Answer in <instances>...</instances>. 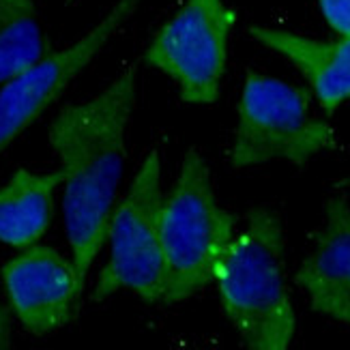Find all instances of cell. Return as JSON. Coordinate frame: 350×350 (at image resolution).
<instances>
[{
	"instance_id": "cell-13",
	"label": "cell",
	"mask_w": 350,
	"mask_h": 350,
	"mask_svg": "<svg viewBox=\"0 0 350 350\" xmlns=\"http://www.w3.org/2000/svg\"><path fill=\"white\" fill-rule=\"evenodd\" d=\"M327 26L336 35H350V0H316Z\"/></svg>"
},
{
	"instance_id": "cell-10",
	"label": "cell",
	"mask_w": 350,
	"mask_h": 350,
	"mask_svg": "<svg viewBox=\"0 0 350 350\" xmlns=\"http://www.w3.org/2000/svg\"><path fill=\"white\" fill-rule=\"evenodd\" d=\"M250 37L293 63L327 114L350 101V35L323 41L282 28L252 26Z\"/></svg>"
},
{
	"instance_id": "cell-9",
	"label": "cell",
	"mask_w": 350,
	"mask_h": 350,
	"mask_svg": "<svg viewBox=\"0 0 350 350\" xmlns=\"http://www.w3.org/2000/svg\"><path fill=\"white\" fill-rule=\"evenodd\" d=\"M295 282L314 312L350 327V204L344 196L327 200L323 226Z\"/></svg>"
},
{
	"instance_id": "cell-4",
	"label": "cell",
	"mask_w": 350,
	"mask_h": 350,
	"mask_svg": "<svg viewBox=\"0 0 350 350\" xmlns=\"http://www.w3.org/2000/svg\"><path fill=\"white\" fill-rule=\"evenodd\" d=\"M312 90L267 73L247 71L243 82L230 163L237 170L271 161L306 165L338 146V133L312 112Z\"/></svg>"
},
{
	"instance_id": "cell-5",
	"label": "cell",
	"mask_w": 350,
	"mask_h": 350,
	"mask_svg": "<svg viewBox=\"0 0 350 350\" xmlns=\"http://www.w3.org/2000/svg\"><path fill=\"white\" fill-rule=\"evenodd\" d=\"M161 211V163L157 150H150L135 172L131 187L112 211L105 241L110 243V256L90 299L99 303L118 291H129L146 303H163L165 256Z\"/></svg>"
},
{
	"instance_id": "cell-12",
	"label": "cell",
	"mask_w": 350,
	"mask_h": 350,
	"mask_svg": "<svg viewBox=\"0 0 350 350\" xmlns=\"http://www.w3.org/2000/svg\"><path fill=\"white\" fill-rule=\"evenodd\" d=\"M50 50L35 0H0V86L18 78Z\"/></svg>"
},
{
	"instance_id": "cell-7",
	"label": "cell",
	"mask_w": 350,
	"mask_h": 350,
	"mask_svg": "<svg viewBox=\"0 0 350 350\" xmlns=\"http://www.w3.org/2000/svg\"><path fill=\"white\" fill-rule=\"evenodd\" d=\"M142 0H116V5L84 37L63 50L48 52L33 67L0 88V155L33 127L45 110L63 97L71 82L93 63Z\"/></svg>"
},
{
	"instance_id": "cell-2",
	"label": "cell",
	"mask_w": 350,
	"mask_h": 350,
	"mask_svg": "<svg viewBox=\"0 0 350 350\" xmlns=\"http://www.w3.org/2000/svg\"><path fill=\"white\" fill-rule=\"evenodd\" d=\"M286 232L278 211L254 206L219 262L221 312L254 350H286L297 316L286 282Z\"/></svg>"
},
{
	"instance_id": "cell-1",
	"label": "cell",
	"mask_w": 350,
	"mask_h": 350,
	"mask_svg": "<svg viewBox=\"0 0 350 350\" xmlns=\"http://www.w3.org/2000/svg\"><path fill=\"white\" fill-rule=\"evenodd\" d=\"M138 93V67L129 65L99 95L69 103L52 120L48 140L63 172V215L80 282L108 241L127 155V127Z\"/></svg>"
},
{
	"instance_id": "cell-3",
	"label": "cell",
	"mask_w": 350,
	"mask_h": 350,
	"mask_svg": "<svg viewBox=\"0 0 350 350\" xmlns=\"http://www.w3.org/2000/svg\"><path fill=\"white\" fill-rule=\"evenodd\" d=\"M234 221L232 213L217 200L206 159L198 148H189L170 193L163 196L165 306L185 301L215 282L226 247L234 237Z\"/></svg>"
},
{
	"instance_id": "cell-15",
	"label": "cell",
	"mask_w": 350,
	"mask_h": 350,
	"mask_svg": "<svg viewBox=\"0 0 350 350\" xmlns=\"http://www.w3.org/2000/svg\"><path fill=\"white\" fill-rule=\"evenodd\" d=\"M69 3H75V0H69Z\"/></svg>"
},
{
	"instance_id": "cell-6",
	"label": "cell",
	"mask_w": 350,
	"mask_h": 350,
	"mask_svg": "<svg viewBox=\"0 0 350 350\" xmlns=\"http://www.w3.org/2000/svg\"><path fill=\"white\" fill-rule=\"evenodd\" d=\"M237 20L224 0H185L150 39L144 60L176 84L183 103H215Z\"/></svg>"
},
{
	"instance_id": "cell-8",
	"label": "cell",
	"mask_w": 350,
	"mask_h": 350,
	"mask_svg": "<svg viewBox=\"0 0 350 350\" xmlns=\"http://www.w3.org/2000/svg\"><path fill=\"white\" fill-rule=\"evenodd\" d=\"M9 308L33 336H48L73 321L84 293L73 260L50 245L24 247L3 267Z\"/></svg>"
},
{
	"instance_id": "cell-14",
	"label": "cell",
	"mask_w": 350,
	"mask_h": 350,
	"mask_svg": "<svg viewBox=\"0 0 350 350\" xmlns=\"http://www.w3.org/2000/svg\"><path fill=\"white\" fill-rule=\"evenodd\" d=\"M7 348H11V316L3 299H0V350Z\"/></svg>"
},
{
	"instance_id": "cell-11",
	"label": "cell",
	"mask_w": 350,
	"mask_h": 350,
	"mask_svg": "<svg viewBox=\"0 0 350 350\" xmlns=\"http://www.w3.org/2000/svg\"><path fill=\"white\" fill-rule=\"evenodd\" d=\"M63 172H30L18 168L0 187V241L11 247H30L48 232L54 217V193Z\"/></svg>"
}]
</instances>
